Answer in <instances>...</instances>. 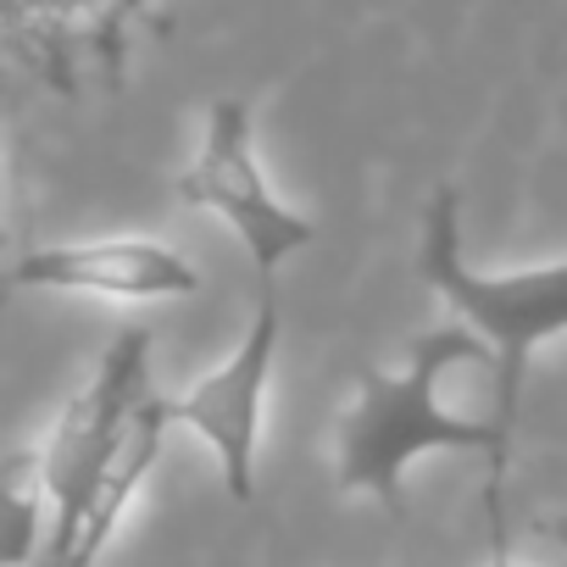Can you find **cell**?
Masks as SVG:
<instances>
[{"label":"cell","mask_w":567,"mask_h":567,"mask_svg":"<svg viewBox=\"0 0 567 567\" xmlns=\"http://www.w3.org/2000/svg\"><path fill=\"white\" fill-rule=\"evenodd\" d=\"M278 301L272 290H261L256 318L245 329V340L234 346L228 362H217L206 379H195L184 395H167V417L173 429H189L223 473V489L250 506L256 501V456H261V417H267V390H272V362H278Z\"/></svg>","instance_id":"obj_5"},{"label":"cell","mask_w":567,"mask_h":567,"mask_svg":"<svg viewBox=\"0 0 567 567\" xmlns=\"http://www.w3.org/2000/svg\"><path fill=\"white\" fill-rule=\"evenodd\" d=\"M167 434H173L167 395H156V390H151V395H145V406L134 412V423H128L123 445L112 451V462H106L101 484L90 489V501H84V512H79L73 539L62 545V556H56L51 567H95V561H101V550H106V545H112V534L123 528L128 506L140 501V489H145L151 467L162 462Z\"/></svg>","instance_id":"obj_7"},{"label":"cell","mask_w":567,"mask_h":567,"mask_svg":"<svg viewBox=\"0 0 567 567\" xmlns=\"http://www.w3.org/2000/svg\"><path fill=\"white\" fill-rule=\"evenodd\" d=\"M484 567H528V561H517V556H512V550H506V545H501V550H495V556H489V561H484Z\"/></svg>","instance_id":"obj_11"},{"label":"cell","mask_w":567,"mask_h":567,"mask_svg":"<svg viewBox=\"0 0 567 567\" xmlns=\"http://www.w3.org/2000/svg\"><path fill=\"white\" fill-rule=\"evenodd\" d=\"M151 395V334L145 329H123L95 373L79 384V395L62 406L51 440L40 445V462H45V489H51V539H45V556L40 567H51L62 556V545L73 539L79 528V512L90 501V489L101 484L112 451L123 445L134 412L145 406Z\"/></svg>","instance_id":"obj_4"},{"label":"cell","mask_w":567,"mask_h":567,"mask_svg":"<svg viewBox=\"0 0 567 567\" xmlns=\"http://www.w3.org/2000/svg\"><path fill=\"white\" fill-rule=\"evenodd\" d=\"M423 284L451 301L467 329L489 346L495 362V423L517 440L528 362L545 340L567 334V261L528 267V272H478L462 261V195L440 184L423 206V245H417Z\"/></svg>","instance_id":"obj_2"},{"label":"cell","mask_w":567,"mask_h":567,"mask_svg":"<svg viewBox=\"0 0 567 567\" xmlns=\"http://www.w3.org/2000/svg\"><path fill=\"white\" fill-rule=\"evenodd\" d=\"M545 534H550V539H556V545L567 550V512H556V517H545Z\"/></svg>","instance_id":"obj_10"},{"label":"cell","mask_w":567,"mask_h":567,"mask_svg":"<svg viewBox=\"0 0 567 567\" xmlns=\"http://www.w3.org/2000/svg\"><path fill=\"white\" fill-rule=\"evenodd\" d=\"M51 539V489L40 445L0 456V567H40Z\"/></svg>","instance_id":"obj_8"},{"label":"cell","mask_w":567,"mask_h":567,"mask_svg":"<svg viewBox=\"0 0 567 567\" xmlns=\"http://www.w3.org/2000/svg\"><path fill=\"white\" fill-rule=\"evenodd\" d=\"M467 362H489V346L473 329H429L406 346V368H395V373L368 368L357 379V401L346 406L340 434H334V478L346 495H368L384 512H401L406 473L423 456H445V451L478 456L489 467L484 506H489V534L501 550L506 545L501 484L512 467V434L495 417H456L440 401V379Z\"/></svg>","instance_id":"obj_1"},{"label":"cell","mask_w":567,"mask_h":567,"mask_svg":"<svg viewBox=\"0 0 567 567\" xmlns=\"http://www.w3.org/2000/svg\"><path fill=\"white\" fill-rule=\"evenodd\" d=\"M7 7H23L29 18H51V23H73V18H117L134 0H7Z\"/></svg>","instance_id":"obj_9"},{"label":"cell","mask_w":567,"mask_h":567,"mask_svg":"<svg viewBox=\"0 0 567 567\" xmlns=\"http://www.w3.org/2000/svg\"><path fill=\"white\" fill-rule=\"evenodd\" d=\"M178 200L195 212H212L217 223L234 228V239L245 245L261 290H272V272L284 267V256H296L318 239V223L301 217L296 206H284L261 173L256 156V117L250 101L223 95L206 106V128H200V151L195 162L178 173Z\"/></svg>","instance_id":"obj_3"},{"label":"cell","mask_w":567,"mask_h":567,"mask_svg":"<svg viewBox=\"0 0 567 567\" xmlns=\"http://www.w3.org/2000/svg\"><path fill=\"white\" fill-rule=\"evenodd\" d=\"M18 290H62V296H101V301H184L200 290V272L184 250L162 239H73L29 250L12 267Z\"/></svg>","instance_id":"obj_6"}]
</instances>
